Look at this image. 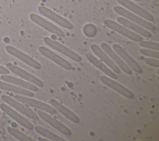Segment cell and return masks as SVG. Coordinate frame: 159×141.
<instances>
[{
    "instance_id": "6da1fadb",
    "label": "cell",
    "mask_w": 159,
    "mask_h": 141,
    "mask_svg": "<svg viewBox=\"0 0 159 141\" xmlns=\"http://www.w3.org/2000/svg\"><path fill=\"white\" fill-rule=\"evenodd\" d=\"M113 9H114V11L119 15L140 25L141 27L145 28L147 30L153 31L156 29V27L154 24L142 18L141 17L131 12L130 11H128L124 7H122L120 6H115L113 7Z\"/></svg>"
},
{
    "instance_id": "7a4b0ae2",
    "label": "cell",
    "mask_w": 159,
    "mask_h": 141,
    "mask_svg": "<svg viewBox=\"0 0 159 141\" xmlns=\"http://www.w3.org/2000/svg\"><path fill=\"white\" fill-rule=\"evenodd\" d=\"M14 99L21 102L22 103L24 104H27L38 110L45 111L52 115L56 114L57 113V111L54 107H53L51 105H49L48 104H46L43 102L37 100L35 99L31 98V97L20 95V94H16L14 95Z\"/></svg>"
},
{
    "instance_id": "3957f363",
    "label": "cell",
    "mask_w": 159,
    "mask_h": 141,
    "mask_svg": "<svg viewBox=\"0 0 159 141\" xmlns=\"http://www.w3.org/2000/svg\"><path fill=\"white\" fill-rule=\"evenodd\" d=\"M104 24L108 28L118 32L127 39L132 40L134 42H138L142 40V37L139 34L130 30L122 24L117 23L111 19H105L104 20Z\"/></svg>"
},
{
    "instance_id": "277c9868",
    "label": "cell",
    "mask_w": 159,
    "mask_h": 141,
    "mask_svg": "<svg viewBox=\"0 0 159 141\" xmlns=\"http://www.w3.org/2000/svg\"><path fill=\"white\" fill-rule=\"evenodd\" d=\"M43 40L45 44H47L48 46L50 47L53 48L54 50H57V52L62 53L63 55H65L66 57H68L69 58L71 59L72 60L76 61V62H80L82 60L81 57L75 52L74 51L71 50L65 45L60 43V42L53 40L50 39L48 37H45L43 38Z\"/></svg>"
},
{
    "instance_id": "5b68a950",
    "label": "cell",
    "mask_w": 159,
    "mask_h": 141,
    "mask_svg": "<svg viewBox=\"0 0 159 141\" xmlns=\"http://www.w3.org/2000/svg\"><path fill=\"white\" fill-rule=\"evenodd\" d=\"M1 99L4 102L7 103L9 106L19 111L20 112L25 115L28 117L33 120H38L39 119V117L38 116L37 113H35L31 109L25 106L24 104L16 100V99H14L7 95H4V94L1 96Z\"/></svg>"
},
{
    "instance_id": "8992f818",
    "label": "cell",
    "mask_w": 159,
    "mask_h": 141,
    "mask_svg": "<svg viewBox=\"0 0 159 141\" xmlns=\"http://www.w3.org/2000/svg\"><path fill=\"white\" fill-rule=\"evenodd\" d=\"M38 11L43 16L52 20L56 24L60 25V26L65 29H73L74 27L73 25L69 20L66 19L63 17L60 16L59 14H57L56 12H53L52 10L48 9L47 7L42 6H39Z\"/></svg>"
},
{
    "instance_id": "52a82bcc",
    "label": "cell",
    "mask_w": 159,
    "mask_h": 141,
    "mask_svg": "<svg viewBox=\"0 0 159 141\" xmlns=\"http://www.w3.org/2000/svg\"><path fill=\"white\" fill-rule=\"evenodd\" d=\"M29 17L32 22L42 27L48 32L55 34L59 37H65V34L61 29L41 16L36 14L32 13L30 14Z\"/></svg>"
},
{
    "instance_id": "ba28073f",
    "label": "cell",
    "mask_w": 159,
    "mask_h": 141,
    "mask_svg": "<svg viewBox=\"0 0 159 141\" xmlns=\"http://www.w3.org/2000/svg\"><path fill=\"white\" fill-rule=\"evenodd\" d=\"M6 66L9 70L12 71L16 75L19 76V77L22 78L23 80L28 82H30L40 88L43 87L44 86L43 81L40 80L39 78L29 73L28 71L23 70L22 68L14 65L13 63H7Z\"/></svg>"
},
{
    "instance_id": "9c48e42d",
    "label": "cell",
    "mask_w": 159,
    "mask_h": 141,
    "mask_svg": "<svg viewBox=\"0 0 159 141\" xmlns=\"http://www.w3.org/2000/svg\"><path fill=\"white\" fill-rule=\"evenodd\" d=\"M37 114L40 118H41L42 120H43L45 122H46L47 124L55 128L62 134L66 136H70L71 134V131L68 127L52 117L48 112L38 110Z\"/></svg>"
},
{
    "instance_id": "30bf717a",
    "label": "cell",
    "mask_w": 159,
    "mask_h": 141,
    "mask_svg": "<svg viewBox=\"0 0 159 141\" xmlns=\"http://www.w3.org/2000/svg\"><path fill=\"white\" fill-rule=\"evenodd\" d=\"M6 50L10 55L14 56V57L17 58V59L20 60V61H23L25 64L28 65L29 66L35 69L39 70L42 67L39 61H37L36 60H35L34 58H32L29 55H27L26 53L22 52V51L19 50V49L12 46H11V45L6 46Z\"/></svg>"
},
{
    "instance_id": "8fae6325",
    "label": "cell",
    "mask_w": 159,
    "mask_h": 141,
    "mask_svg": "<svg viewBox=\"0 0 159 141\" xmlns=\"http://www.w3.org/2000/svg\"><path fill=\"white\" fill-rule=\"evenodd\" d=\"M116 1L122 5L124 8L130 11L131 12L141 17L142 18L149 21L152 22L154 20L153 16L148 11L137 5L130 0H116Z\"/></svg>"
},
{
    "instance_id": "7c38bea8",
    "label": "cell",
    "mask_w": 159,
    "mask_h": 141,
    "mask_svg": "<svg viewBox=\"0 0 159 141\" xmlns=\"http://www.w3.org/2000/svg\"><path fill=\"white\" fill-rule=\"evenodd\" d=\"M0 108L7 116H9L10 117H11L12 119H14L16 122H17L19 124H20L24 128L28 130L34 129V125L30 121H29L27 119L21 116L15 110H14L10 106H8V104H6L5 103H1L0 104Z\"/></svg>"
},
{
    "instance_id": "4fadbf2b",
    "label": "cell",
    "mask_w": 159,
    "mask_h": 141,
    "mask_svg": "<svg viewBox=\"0 0 159 141\" xmlns=\"http://www.w3.org/2000/svg\"><path fill=\"white\" fill-rule=\"evenodd\" d=\"M101 48L109 56L111 60L118 66L120 70H122L127 75H132L133 71L122 60L119 55L106 43L102 42L101 44Z\"/></svg>"
},
{
    "instance_id": "5bb4252c",
    "label": "cell",
    "mask_w": 159,
    "mask_h": 141,
    "mask_svg": "<svg viewBox=\"0 0 159 141\" xmlns=\"http://www.w3.org/2000/svg\"><path fill=\"white\" fill-rule=\"evenodd\" d=\"M112 49L119 55L122 60L130 68V69L137 73L142 72V68L139 64L130 56L129 54L119 45L114 43L112 45Z\"/></svg>"
},
{
    "instance_id": "9a60e30c",
    "label": "cell",
    "mask_w": 159,
    "mask_h": 141,
    "mask_svg": "<svg viewBox=\"0 0 159 141\" xmlns=\"http://www.w3.org/2000/svg\"><path fill=\"white\" fill-rule=\"evenodd\" d=\"M38 50L42 55L48 58L49 60H52L53 62L62 67L63 68L67 70H70L72 68V65L68 61L57 55L49 48L43 46H40L38 48Z\"/></svg>"
},
{
    "instance_id": "2e32d148",
    "label": "cell",
    "mask_w": 159,
    "mask_h": 141,
    "mask_svg": "<svg viewBox=\"0 0 159 141\" xmlns=\"http://www.w3.org/2000/svg\"><path fill=\"white\" fill-rule=\"evenodd\" d=\"M99 80L104 84L117 91L123 96L129 99H133L134 98V94L130 90L116 82L114 80L110 78L109 77L106 76H101L99 77Z\"/></svg>"
},
{
    "instance_id": "e0dca14e",
    "label": "cell",
    "mask_w": 159,
    "mask_h": 141,
    "mask_svg": "<svg viewBox=\"0 0 159 141\" xmlns=\"http://www.w3.org/2000/svg\"><path fill=\"white\" fill-rule=\"evenodd\" d=\"M91 49L92 52L115 73L119 74L120 73V70L118 67V66L111 60L109 56L98 45H97L96 44H92L91 45Z\"/></svg>"
},
{
    "instance_id": "ac0fdd59",
    "label": "cell",
    "mask_w": 159,
    "mask_h": 141,
    "mask_svg": "<svg viewBox=\"0 0 159 141\" xmlns=\"http://www.w3.org/2000/svg\"><path fill=\"white\" fill-rule=\"evenodd\" d=\"M1 79L4 81L15 84L17 86L23 88L24 89L30 90L31 91L35 92L39 90L38 86H37L36 85H35L30 82H28L24 80L9 75L8 74L7 75H2L1 76Z\"/></svg>"
},
{
    "instance_id": "d6986e66",
    "label": "cell",
    "mask_w": 159,
    "mask_h": 141,
    "mask_svg": "<svg viewBox=\"0 0 159 141\" xmlns=\"http://www.w3.org/2000/svg\"><path fill=\"white\" fill-rule=\"evenodd\" d=\"M48 102L53 107H54L57 111H58L60 113H61L71 122L76 124H78L80 122V118L77 115H76L68 108L60 103L58 101L55 100V99H51L48 101Z\"/></svg>"
},
{
    "instance_id": "ffe728a7",
    "label": "cell",
    "mask_w": 159,
    "mask_h": 141,
    "mask_svg": "<svg viewBox=\"0 0 159 141\" xmlns=\"http://www.w3.org/2000/svg\"><path fill=\"white\" fill-rule=\"evenodd\" d=\"M117 20L118 23L122 24V25L126 27L130 30L139 34L140 35L143 36L145 37H151L152 34L149 32V30L145 29V28L141 27L140 25L123 17H119L117 18Z\"/></svg>"
},
{
    "instance_id": "44dd1931",
    "label": "cell",
    "mask_w": 159,
    "mask_h": 141,
    "mask_svg": "<svg viewBox=\"0 0 159 141\" xmlns=\"http://www.w3.org/2000/svg\"><path fill=\"white\" fill-rule=\"evenodd\" d=\"M85 57L93 65L98 68L99 70H100L101 71H102L109 77L114 79H116L117 78L116 73H115L106 64L99 61V59H98L96 57H95L93 55L89 53H86L85 55Z\"/></svg>"
},
{
    "instance_id": "7402d4cb",
    "label": "cell",
    "mask_w": 159,
    "mask_h": 141,
    "mask_svg": "<svg viewBox=\"0 0 159 141\" xmlns=\"http://www.w3.org/2000/svg\"><path fill=\"white\" fill-rule=\"evenodd\" d=\"M0 89L2 90L12 92L14 93H16V94L26 96L31 98L34 97L35 95L33 91H31L30 90L24 89L23 88L17 86L15 84H13L6 81H0Z\"/></svg>"
},
{
    "instance_id": "603a6c76",
    "label": "cell",
    "mask_w": 159,
    "mask_h": 141,
    "mask_svg": "<svg viewBox=\"0 0 159 141\" xmlns=\"http://www.w3.org/2000/svg\"><path fill=\"white\" fill-rule=\"evenodd\" d=\"M35 130L40 135L53 141H65L66 140L63 138L60 137L59 135L55 134V133L52 132L50 130L40 126V125H36L34 127Z\"/></svg>"
},
{
    "instance_id": "cb8c5ba5",
    "label": "cell",
    "mask_w": 159,
    "mask_h": 141,
    "mask_svg": "<svg viewBox=\"0 0 159 141\" xmlns=\"http://www.w3.org/2000/svg\"><path fill=\"white\" fill-rule=\"evenodd\" d=\"M7 132L11 135H12L14 137L18 139L19 140H20V141H34V140L30 137L28 136L27 135L25 134L22 132H21L15 128H13L11 127H8L7 128Z\"/></svg>"
},
{
    "instance_id": "d4e9b609",
    "label": "cell",
    "mask_w": 159,
    "mask_h": 141,
    "mask_svg": "<svg viewBox=\"0 0 159 141\" xmlns=\"http://www.w3.org/2000/svg\"><path fill=\"white\" fill-rule=\"evenodd\" d=\"M139 44L142 48L152 49V50H157V51H158V50H159V43L158 42L146 41V40H141L139 42Z\"/></svg>"
},
{
    "instance_id": "484cf974",
    "label": "cell",
    "mask_w": 159,
    "mask_h": 141,
    "mask_svg": "<svg viewBox=\"0 0 159 141\" xmlns=\"http://www.w3.org/2000/svg\"><path fill=\"white\" fill-rule=\"evenodd\" d=\"M139 52L141 54L147 56L148 57H152L157 59H158L159 58V52L157 50L143 48H140L139 50Z\"/></svg>"
},
{
    "instance_id": "4316f807",
    "label": "cell",
    "mask_w": 159,
    "mask_h": 141,
    "mask_svg": "<svg viewBox=\"0 0 159 141\" xmlns=\"http://www.w3.org/2000/svg\"><path fill=\"white\" fill-rule=\"evenodd\" d=\"M144 62L152 66H154L158 68L159 66V60L158 59L152 58V57H147L144 58Z\"/></svg>"
},
{
    "instance_id": "83f0119b",
    "label": "cell",
    "mask_w": 159,
    "mask_h": 141,
    "mask_svg": "<svg viewBox=\"0 0 159 141\" xmlns=\"http://www.w3.org/2000/svg\"><path fill=\"white\" fill-rule=\"evenodd\" d=\"M8 73H9V70L6 67L0 65V74L1 75H7Z\"/></svg>"
},
{
    "instance_id": "f1b7e54d",
    "label": "cell",
    "mask_w": 159,
    "mask_h": 141,
    "mask_svg": "<svg viewBox=\"0 0 159 141\" xmlns=\"http://www.w3.org/2000/svg\"><path fill=\"white\" fill-rule=\"evenodd\" d=\"M134 1H140V0H134Z\"/></svg>"
}]
</instances>
